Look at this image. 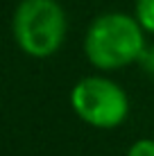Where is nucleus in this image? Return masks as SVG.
Wrapping results in <instances>:
<instances>
[{"mask_svg": "<svg viewBox=\"0 0 154 156\" xmlns=\"http://www.w3.org/2000/svg\"><path fill=\"white\" fill-rule=\"evenodd\" d=\"M12 36L25 57H55L68 36L63 5L59 0H20L12 14Z\"/></svg>", "mask_w": 154, "mask_h": 156, "instance_id": "2", "label": "nucleus"}, {"mask_svg": "<svg viewBox=\"0 0 154 156\" xmlns=\"http://www.w3.org/2000/svg\"><path fill=\"white\" fill-rule=\"evenodd\" d=\"M134 18L147 36H154V0H136Z\"/></svg>", "mask_w": 154, "mask_h": 156, "instance_id": "4", "label": "nucleus"}, {"mask_svg": "<svg viewBox=\"0 0 154 156\" xmlns=\"http://www.w3.org/2000/svg\"><path fill=\"white\" fill-rule=\"evenodd\" d=\"M147 45L134 14L104 12L98 14L84 32V57L98 73H116L138 61Z\"/></svg>", "mask_w": 154, "mask_h": 156, "instance_id": "1", "label": "nucleus"}, {"mask_svg": "<svg viewBox=\"0 0 154 156\" xmlns=\"http://www.w3.org/2000/svg\"><path fill=\"white\" fill-rule=\"evenodd\" d=\"M125 156H154V138H138L127 147Z\"/></svg>", "mask_w": 154, "mask_h": 156, "instance_id": "5", "label": "nucleus"}, {"mask_svg": "<svg viewBox=\"0 0 154 156\" xmlns=\"http://www.w3.org/2000/svg\"><path fill=\"white\" fill-rule=\"evenodd\" d=\"M70 109L84 125L111 131L127 122L131 113V102L127 90L107 73H95L77 79L68 95Z\"/></svg>", "mask_w": 154, "mask_h": 156, "instance_id": "3", "label": "nucleus"}, {"mask_svg": "<svg viewBox=\"0 0 154 156\" xmlns=\"http://www.w3.org/2000/svg\"><path fill=\"white\" fill-rule=\"evenodd\" d=\"M136 63L141 66V70L145 73L147 77L154 79V41L145 45V50L141 52V57H138V61H136Z\"/></svg>", "mask_w": 154, "mask_h": 156, "instance_id": "6", "label": "nucleus"}]
</instances>
